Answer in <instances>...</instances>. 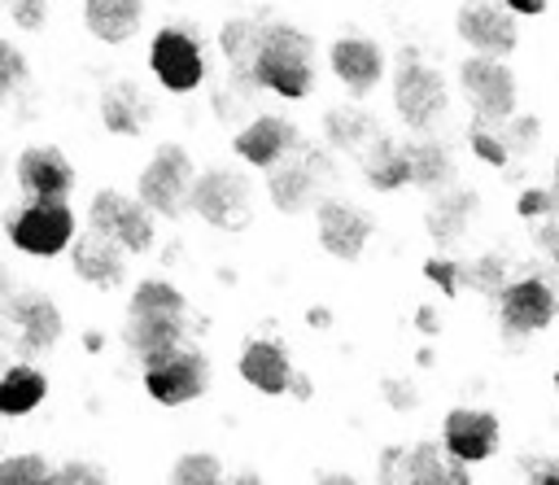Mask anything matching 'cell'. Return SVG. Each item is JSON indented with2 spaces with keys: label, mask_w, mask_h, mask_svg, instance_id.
<instances>
[{
  "label": "cell",
  "mask_w": 559,
  "mask_h": 485,
  "mask_svg": "<svg viewBox=\"0 0 559 485\" xmlns=\"http://www.w3.org/2000/svg\"><path fill=\"white\" fill-rule=\"evenodd\" d=\"M253 74L262 87L280 96H306L314 87V48L297 26H262L258 52H253Z\"/></svg>",
  "instance_id": "obj_1"
},
{
  "label": "cell",
  "mask_w": 559,
  "mask_h": 485,
  "mask_svg": "<svg viewBox=\"0 0 559 485\" xmlns=\"http://www.w3.org/2000/svg\"><path fill=\"white\" fill-rule=\"evenodd\" d=\"M9 240L31 253V258H52L70 245L74 236V214L66 205V197H31L22 210H9L4 218Z\"/></svg>",
  "instance_id": "obj_2"
},
{
  "label": "cell",
  "mask_w": 559,
  "mask_h": 485,
  "mask_svg": "<svg viewBox=\"0 0 559 485\" xmlns=\"http://www.w3.org/2000/svg\"><path fill=\"white\" fill-rule=\"evenodd\" d=\"M205 385H210L205 354L192 350V345H183V341L144 363V389H148V398L162 402V406H183V402L201 398Z\"/></svg>",
  "instance_id": "obj_3"
},
{
  "label": "cell",
  "mask_w": 559,
  "mask_h": 485,
  "mask_svg": "<svg viewBox=\"0 0 559 485\" xmlns=\"http://www.w3.org/2000/svg\"><path fill=\"white\" fill-rule=\"evenodd\" d=\"M188 205H192V214H201L210 227H223V232H240V227L253 218L249 184H245L236 170H205V175H192Z\"/></svg>",
  "instance_id": "obj_4"
},
{
  "label": "cell",
  "mask_w": 559,
  "mask_h": 485,
  "mask_svg": "<svg viewBox=\"0 0 559 485\" xmlns=\"http://www.w3.org/2000/svg\"><path fill=\"white\" fill-rule=\"evenodd\" d=\"M87 227H96L100 236L118 240L127 253H144L153 249V210L140 197H127L118 188H105L92 197L87 205Z\"/></svg>",
  "instance_id": "obj_5"
},
{
  "label": "cell",
  "mask_w": 559,
  "mask_h": 485,
  "mask_svg": "<svg viewBox=\"0 0 559 485\" xmlns=\"http://www.w3.org/2000/svg\"><path fill=\"white\" fill-rule=\"evenodd\" d=\"M188 188H192V157L179 144H162L140 170V201L153 214H166V218L183 214Z\"/></svg>",
  "instance_id": "obj_6"
},
{
  "label": "cell",
  "mask_w": 559,
  "mask_h": 485,
  "mask_svg": "<svg viewBox=\"0 0 559 485\" xmlns=\"http://www.w3.org/2000/svg\"><path fill=\"white\" fill-rule=\"evenodd\" d=\"M393 105H397L406 127L428 131L445 114V83H441V74L419 66V61H406L397 70V79H393Z\"/></svg>",
  "instance_id": "obj_7"
},
{
  "label": "cell",
  "mask_w": 559,
  "mask_h": 485,
  "mask_svg": "<svg viewBox=\"0 0 559 485\" xmlns=\"http://www.w3.org/2000/svg\"><path fill=\"white\" fill-rule=\"evenodd\" d=\"M4 319L17 336V350L26 354H39V350H52L66 332L61 323V310L44 297V293H9L4 297Z\"/></svg>",
  "instance_id": "obj_8"
},
{
  "label": "cell",
  "mask_w": 559,
  "mask_h": 485,
  "mask_svg": "<svg viewBox=\"0 0 559 485\" xmlns=\"http://www.w3.org/2000/svg\"><path fill=\"white\" fill-rule=\"evenodd\" d=\"M459 83H463L467 100L476 105V114L511 118V109H515V79H511V70L498 57H485V52L467 57L463 70H459Z\"/></svg>",
  "instance_id": "obj_9"
},
{
  "label": "cell",
  "mask_w": 559,
  "mask_h": 485,
  "mask_svg": "<svg viewBox=\"0 0 559 485\" xmlns=\"http://www.w3.org/2000/svg\"><path fill=\"white\" fill-rule=\"evenodd\" d=\"M148 66L162 79V87H170V92H192L201 83V74H205L197 39L188 31H175V26L157 31V39L148 48Z\"/></svg>",
  "instance_id": "obj_10"
},
{
  "label": "cell",
  "mask_w": 559,
  "mask_h": 485,
  "mask_svg": "<svg viewBox=\"0 0 559 485\" xmlns=\"http://www.w3.org/2000/svg\"><path fill=\"white\" fill-rule=\"evenodd\" d=\"M454 26H459V35L476 48V52H485V57H507L511 48H515V13L507 9V4H493V0H467L463 9H459V17H454Z\"/></svg>",
  "instance_id": "obj_11"
},
{
  "label": "cell",
  "mask_w": 559,
  "mask_h": 485,
  "mask_svg": "<svg viewBox=\"0 0 559 485\" xmlns=\"http://www.w3.org/2000/svg\"><path fill=\"white\" fill-rule=\"evenodd\" d=\"M70 267L79 280L96 284V288H118L127 275V249L109 236H100L96 227H87L83 236H70Z\"/></svg>",
  "instance_id": "obj_12"
},
{
  "label": "cell",
  "mask_w": 559,
  "mask_h": 485,
  "mask_svg": "<svg viewBox=\"0 0 559 485\" xmlns=\"http://www.w3.org/2000/svg\"><path fill=\"white\" fill-rule=\"evenodd\" d=\"M445 454L459 459V463H480L498 450V419L489 411H476V406H454L445 415Z\"/></svg>",
  "instance_id": "obj_13"
},
{
  "label": "cell",
  "mask_w": 559,
  "mask_h": 485,
  "mask_svg": "<svg viewBox=\"0 0 559 485\" xmlns=\"http://www.w3.org/2000/svg\"><path fill=\"white\" fill-rule=\"evenodd\" d=\"M17 184L26 197H66L74 188V166L57 144H31L17 157Z\"/></svg>",
  "instance_id": "obj_14"
},
{
  "label": "cell",
  "mask_w": 559,
  "mask_h": 485,
  "mask_svg": "<svg viewBox=\"0 0 559 485\" xmlns=\"http://www.w3.org/2000/svg\"><path fill=\"white\" fill-rule=\"evenodd\" d=\"M367 236H371V218L358 205H345V201H323L319 205V240L332 258L354 262L362 253Z\"/></svg>",
  "instance_id": "obj_15"
},
{
  "label": "cell",
  "mask_w": 559,
  "mask_h": 485,
  "mask_svg": "<svg viewBox=\"0 0 559 485\" xmlns=\"http://www.w3.org/2000/svg\"><path fill=\"white\" fill-rule=\"evenodd\" d=\"M332 74L349 87V92H371L376 83H380V74H384V52H380V44H371V39H362V35H341L336 44H332Z\"/></svg>",
  "instance_id": "obj_16"
},
{
  "label": "cell",
  "mask_w": 559,
  "mask_h": 485,
  "mask_svg": "<svg viewBox=\"0 0 559 485\" xmlns=\"http://www.w3.org/2000/svg\"><path fill=\"white\" fill-rule=\"evenodd\" d=\"M559 315V297L546 280H515L502 288V319L515 332H537Z\"/></svg>",
  "instance_id": "obj_17"
},
{
  "label": "cell",
  "mask_w": 559,
  "mask_h": 485,
  "mask_svg": "<svg viewBox=\"0 0 559 485\" xmlns=\"http://www.w3.org/2000/svg\"><path fill=\"white\" fill-rule=\"evenodd\" d=\"M293 144H297V131H293V122L288 118H275V114H262V118H253L249 127H240V135H236V153L249 162V166H275V162H284L288 153H293Z\"/></svg>",
  "instance_id": "obj_18"
},
{
  "label": "cell",
  "mask_w": 559,
  "mask_h": 485,
  "mask_svg": "<svg viewBox=\"0 0 559 485\" xmlns=\"http://www.w3.org/2000/svg\"><path fill=\"white\" fill-rule=\"evenodd\" d=\"M144 22V0H83V26L100 44H127Z\"/></svg>",
  "instance_id": "obj_19"
},
{
  "label": "cell",
  "mask_w": 559,
  "mask_h": 485,
  "mask_svg": "<svg viewBox=\"0 0 559 485\" xmlns=\"http://www.w3.org/2000/svg\"><path fill=\"white\" fill-rule=\"evenodd\" d=\"M240 376L258 393H284L288 389V376H293L284 345H275V341H249L240 350Z\"/></svg>",
  "instance_id": "obj_20"
},
{
  "label": "cell",
  "mask_w": 559,
  "mask_h": 485,
  "mask_svg": "<svg viewBox=\"0 0 559 485\" xmlns=\"http://www.w3.org/2000/svg\"><path fill=\"white\" fill-rule=\"evenodd\" d=\"M122 341L131 345V354H140L148 363L162 350L183 341V315H131L122 328Z\"/></svg>",
  "instance_id": "obj_21"
},
{
  "label": "cell",
  "mask_w": 559,
  "mask_h": 485,
  "mask_svg": "<svg viewBox=\"0 0 559 485\" xmlns=\"http://www.w3.org/2000/svg\"><path fill=\"white\" fill-rule=\"evenodd\" d=\"M148 100L135 83H114L105 96H100V122L114 131V135H140L148 127Z\"/></svg>",
  "instance_id": "obj_22"
},
{
  "label": "cell",
  "mask_w": 559,
  "mask_h": 485,
  "mask_svg": "<svg viewBox=\"0 0 559 485\" xmlns=\"http://www.w3.org/2000/svg\"><path fill=\"white\" fill-rule=\"evenodd\" d=\"M314 170H319V166H310V162H275V170H271V179H266L271 201H275L284 214L306 210V205L314 201V192H319Z\"/></svg>",
  "instance_id": "obj_23"
},
{
  "label": "cell",
  "mask_w": 559,
  "mask_h": 485,
  "mask_svg": "<svg viewBox=\"0 0 559 485\" xmlns=\"http://www.w3.org/2000/svg\"><path fill=\"white\" fill-rule=\"evenodd\" d=\"M450 179H454V157L445 153V144H437V140L406 144V184L445 188Z\"/></svg>",
  "instance_id": "obj_24"
},
{
  "label": "cell",
  "mask_w": 559,
  "mask_h": 485,
  "mask_svg": "<svg viewBox=\"0 0 559 485\" xmlns=\"http://www.w3.org/2000/svg\"><path fill=\"white\" fill-rule=\"evenodd\" d=\"M397 459H402V454H397ZM463 468H467V463L450 459V454H445L441 446H432V441L411 446L406 459H402V476H406V481H467Z\"/></svg>",
  "instance_id": "obj_25"
},
{
  "label": "cell",
  "mask_w": 559,
  "mask_h": 485,
  "mask_svg": "<svg viewBox=\"0 0 559 485\" xmlns=\"http://www.w3.org/2000/svg\"><path fill=\"white\" fill-rule=\"evenodd\" d=\"M44 393H48V380L35 367L17 363V367H9L0 376V415H26V411H35L44 402Z\"/></svg>",
  "instance_id": "obj_26"
},
{
  "label": "cell",
  "mask_w": 559,
  "mask_h": 485,
  "mask_svg": "<svg viewBox=\"0 0 559 485\" xmlns=\"http://www.w3.org/2000/svg\"><path fill=\"white\" fill-rule=\"evenodd\" d=\"M367 184L380 188V192L402 188L406 184V144L376 140V149L367 153Z\"/></svg>",
  "instance_id": "obj_27"
},
{
  "label": "cell",
  "mask_w": 559,
  "mask_h": 485,
  "mask_svg": "<svg viewBox=\"0 0 559 485\" xmlns=\"http://www.w3.org/2000/svg\"><path fill=\"white\" fill-rule=\"evenodd\" d=\"M472 210H476V197H472V192H450V197H441V201L432 205V214H428V232H432L441 245H450V240L463 236Z\"/></svg>",
  "instance_id": "obj_28"
},
{
  "label": "cell",
  "mask_w": 559,
  "mask_h": 485,
  "mask_svg": "<svg viewBox=\"0 0 559 485\" xmlns=\"http://www.w3.org/2000/svg\"><path fill=\"white\" fill-rule=\"evenodd\" d=\"M127 310H131V315H183L188 301H183V293H179L175 284H166V280H140Z\"/></svg>",
  "instance_id": "obj_29"
},
{
  "label": "cell",
  "mask_w": 559,
  "mask_h": 485,
  "mask_svg": "<svg viewBox=\"0 0 559 485\" xmlns=\"http://www.w3.org/2000/svg\"><path fill=\"white\" fill-rule=\"evenodd\" d=\"M258 39H262V26L249 22V17H231V22L218 31V48H223V57H227L231 66H240V70L253 61Z\"/></svg>",
  "instance_id": "obj_30"
},
{
  "label": "cell",
  "mask_w": 559,
  "mask_h": 485,
  "mask_svg": "<svg viewBox=\"0 0 559 485\" xmlns=\"http://www.w3.org/2000/svg\"><path fill=\"white\" fill-rule=\"evenodd\" d=\"M367 135H371V118H367L362 109L341 105V109H332V114H328V140H332V144L354 149V144H362Z\"/></svg>",
  "instance_id": "obj_31"
},
{
  "label": "cell",
  "mask_w": 559,
  "mask_h": 485,
  "mask_svg": "<svg viewBox=\"0 0 559 485\" xmlns=\"http://www.w3.org/2000/svg\"><path fill=\"white\" fill-rule=\"evenodd\" d=\"M52 481V468L44 454H9L0 459V485H44Z\"/></svg>",
  "instance_id": "obj_32"
},
{
  "label": "cell",
  "mask_w": 559,
  "mask_h": 485,
  "mask_svg": "<svg viewBox=\"0 0 559 485\" xmlns=\"http://www.w3.org/2000/svg\"><path fill=\"white\" fill-rule=\"evenodd\" d=\"M170 476H175L179 485H210V481L223 476V468H218L214 454H183V459L170 468Z\"/></svg>",
  "instance_id": "obj_33"
},
{
  "label": "cell",
  "mask_w": 559,
  "mask_h": 485,
  "mask_svg": "<svg viewBox=\"0 0 559 485\" xmlns=\"http://www.w3.org/2000/svg\"><path fill=\"white\" fill-rule=\"evenodd\" d=\"M22 79H26V57H22L9 39H0V100H4Z\"/></svg>",
  "instance_id": "obj_34"
},
{
  "label": "cell",
  "mask_w": 559,
  "mask_h": 485,
  "mask_svg": "<svg viewBox=\"0 0 559 485\" xmlns=\"http://www.w3.org/2000/svg\"><path fill=\"white\" fill-rule=\"evenodd\" d=\"M520 214H524V218L559 214V192H555V188H524V192H520Z\"/></svg>",
  "instance_id": "obj_35"
},
{
  "label": "cell",
  "mask_w": 559,
  "mask_h": 485,
  "mask_svg": "<svg viewBox=\"0 0 559 485\" xmlns=\"http://www.w3.org/2000/svg\"><path fill=\"white\" fill-rule=\"evenodd\" d=\"M472 149H476V157H485V162H493V166H502L507 162V140L502 135H493V131H485V127H472Z\"/></svg>",
  "instance_id": "obj_36"
},
{
  "label": "cell",
  "mask_w": 559,
  "mask_h": 485,
  "mask_svg": "<svg viewBox=\"0 0 559 485\" xmlns=\"http://www.w3.org/2000/svg\"><path fill=\"white\" fill-rule=\"evenodd\" d=\"M44 17H48V4H44V0H13V22H17L22 31H39Z\"/></svg>",
  "instance_id": "obj_37"
},
{
  "label": "cell",
  "mask_w": 559,
  "mask_h": 485,
  "mask_svg": "<svg viewBox=\"0 0 559 485\" xmlns=\"http://www.w3.org/2000/svg\"><path fill=\"white\" fill-rule=\"evenodd\" d=\"M424 271H428V280H437L445 293H454V288H459V280H463V271H459L454 262H445V258H432Z\"/></svg>",
  "instance_id": "obj_38"
},
{
  "label": "cell",
  "mask_w": 559,
  "mask_h": 485,
  "mask_svg": "<svg viewBox=\"0 0 559 485\" xmlns=\"http://www.w3.org/2000/svg\"><path fill=\"white\" fill-rule=\"evenodd\" d=\"M52 481H105V472L96 468V463H61V468H52Z\"/></svg>",
  "instance_id": "obj_39"
},
{
  "label": "cell",
  "mask_w": 559,
  "mask_h": 485,
  "mask_svg": "<svg viewBox=\"0 0 559 485\" xmlns=\"http://www.w3.org/2000/svg\"><path fill=\"white\" fill-rule=\"evenodd\" d=\"M537 245L546 249V258H555V262H559V214H550V218L537 227Z\"/></svg>",
  "instance_id": "obj_40"
},
{
  "label": "cell",
  "mask_w": 559,
  "mask_h": 485,
  "mask_svg": "<svg viewBox=\"0 0 559 485\" xmlns=\"http://www.w3.org/2000/svg\"><path fill=\"white\" fill-rule=\"evenodd\" d=\"M472 275H476V284H480V288H493V284L502 280V262H498V258H480Z\"/></svg>",
  "instance_id": "obj_41"
},
{
  "label": "cell",
  "mask_w": 559,
  "mask_h": 485,
  "mask_svg": "<svg viewBox=\"0 0 559 485\" xmlns=\"http://www.w3.org/2000/svg\"><path fill=\"white\" fill-rule=\"evenodd\" d=\"M511 13H524V17H537L546 9V0H502Z\"/></svg>",
  "instance_id": "obj_42"
},
{
  "label": "cell",
  "mask_w": 559,
  "mask_h": 485,
  "mask_svg": "<svg viewBox=\"0 0 559 485\" xmlns=\"http://www.w3.org/2000/svg\"><path fill=\"white\" fill-rule=\"evenodd\" d=\"M528 476H533V481H559V463H542V468H533Z\"/></svg>",
  "instance_id": "obj_43"
},
{
  "label": "cell",
  "mask_w": 559,
  "mask_h": 485,
  "mask_svg": "<svg viewBox=\"0 0 559 485\" xmlns=\"http://www.w3.org/2000/svg\"><path fill=\"white\" fill-rule=\"evenodd\" d=\"M384 389H389V398H393V402H397V406H411V398H406V393H402V385H397V380H393V385H384Z\"/></svg>",
  "instance_id": "obj_44"
},
{
  "label": "cell",
  "mask_w": 559,
  "mask_h": 485,
  "mask_svg": "<svg viewBox=\"0 0 559 485\" xmlns=\"http://www.w3.org/2000/svg\"><path fill=\"white\" fill-rule=\"evenodd\" d=\"M310 323H314V328H328L332 319H328V310H310Z\"/></svg>",
  "instance_id": "obj_45"
},
{
  "label": "cell",
  "mask_w": 559,
  "mask_h": 485,
  "mask_svg": "<svg viewBox=\"0 0 559 485\" xmlns=\"http://www.w3.org/2000/svg\"><path fill=\"white\" fill-rule=\"evenodd\" d=\"M555 192H559V157H555Z\"/></svg>",
  "instance_id": "obj_46"
},
{
  "label": "cell",
  "mask_w": 559,
  "mask_h": 485,
  "mask_svg": "<svg viewBox=\"0 0 559 485\" xmlns=\"http://www.w3.org/2000/svg\"><path fill=\"white\" fill-rule=\"evenodd\" d=\"M555 389H559V371H555Z\"/></svg>",
  "instance_id": "obj_47"
},
{
  "label": "cell",
  "mask_w": 559,
  "mask_h": 485,
  "mask_svg": "<svg viewBox=\"0 0 559 485\" xmlns=\"http://www.w3.org/2000/svg\"><path fill=\"white\" fill-rule=\"evenodd\" d=\"M0 170H4V166H0Z\"/></svg>",
  "instance_id": "obj_48"
}]
</instances>
